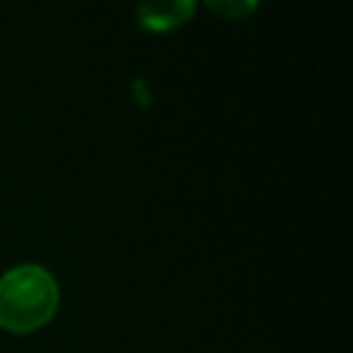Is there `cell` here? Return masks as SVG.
<instances>
[{
  "mask_svg": "<svg viewBox=\"0 0 353 353\" xmlns=\"http://www.w3.org/2000/svg\"><path fill=\"white\" fill-rule=\"evenodd\" d=\"M58 309V284L41 265H17L0 276V325L28 334L52 320Z\"/></svg>",
  "mask_w": 353,
  "mask_h": 353,
  "instance_id": "cell-1",
  "label": "cell"
},
{
  "mask_svg": "<svg viewBox=\"0 0 353 353\" xmlns=\"http://www.w3.org/2000/svg\"><path fill=\"white\" fill-rule=\"evenodd\" d=\"M196 0H141L138 22L146 30H171L190 19Z\"/></svg>",
  "mask_w": 353,
  "mask_h": 353,
  "instance_id": "cell-2",
  "label": "cell"
},
{
  "mask_svg": "<svg viewBox=\"0 0 353 353\" xmlns=\"http://www.w3.org/2000/svg\"><path fill=\"white\" fill-rule=\"evenodd\" d=\"M204 3L226 19H243L259 6V0H204Z\"/></svg>",
  "mask_w": 353,
  "mask_h": 353,
  "instance_id": "cell-3",
  "label": "cell"
}]
</instances>
